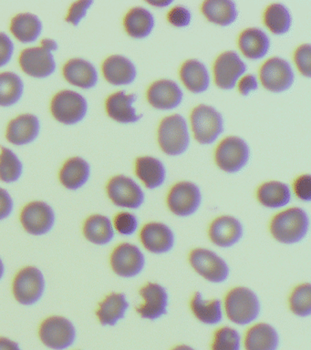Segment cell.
<instances>
[{
	"label": "cell",
	"mask_w": 311,
	"mask_h": 350,
	"mask_svg": "<svg viewBox=\"0 0 311 350\" xmlns=\"http://www.w3.org/2000/svg\"><path fill=\"white\" fill-rule=\"evenodd\" d=\"M310 217L300 207H290L273 216L269 232L277 242L296 245L307 237L310 231Z\"/></svg>",
	"instance_id": "cell-1"
},
{
	"label": "cell",
	"mask_w": 311,
	"mask_h": 350,
	"mask_svg": "<svg viewBox=\"0 0 311 350\" xmlns=\"http://www.w3.org/2000/svg\"><path fill=\"white\" fill-rule=\"evenodd\" d=\"M224 309L232 323L244 327L253 324L260 316V299L252 289L236 286L226 295Z\"/></svg>",
	"instance_id": "cell-2"
},
{
	"label": "cell",
	"mask_w": 311,
	"mask_h": 350,
	"mask_svg": "<svg viewBox=\"0 0 311 350\" xmlns=\"http://www.w3.org/2000/svg\"><path fill=\"white\" fill-rule=\"evenodd\" d=\"M158 142L166 154H182L190 144L187 120L177 113L163 118L158 128Z\"/></svg>",
	"instance_id": "cell-3"
},
{
	"label": "cell",
	"mask_w": 311,
	"mask_h": 350,
	"mask_svg": "<svg viewBox=\"0 0 311 350\" xmlns=\"http://www.w3.org/2000/svg\"><path fill=\"white\" fill-rule=\"evenodd\" d=\"M191 267L206 281L222 284L230 275V267L215 252L204 247L193 249L188 256Z\"/></svg>",
	"instance_id": "cell-4"
},
{
	"label": "cell",
	"mask_w": 311,
	"mask_h": 350,
	"mask_svg": "<svg viewBox=\"0 0 311 350\" xmlns=\"http://www.w3.org/2000/svg\"><path fill=\"white\" fill-rule=\"evenodd\" d=\"M193 136L201 144H211L224 131L222 114L214 107L200 104L191 112Z\"/></svg>",
	"instance_id": "cell-5"
},
{
	"label": "cell",
	"mask_w": 311,
	"mask_h": 350,
	"mask_svg": "<svg viewBox=\"0 0 311 350\" xmlns=\"http://www.w3.org/2000/svg\"><path fill=\"white\" fill-rule=\"evenodd\" d=\"M249 156V146L244 139L237 136H228L217 145L215 161L222 171L236 174L247 165Z\"/></svg>",
	"instance_id": "cell-6"
},
{
	"label": "cell",
	"mask_w": 311,
	"mask_h": 350,
	"mask_svg": "<svg viewBox=\"0 0 311 350\" xmlns=\"http://www.w3.org/2000/svg\"><path fill=\"white\" fill-rule=\"evenodd\" d=\"M39 336L43 345L53 350H65L76 340V328L64 317H51L40 325Z\"/></svg>",
	"instance_id": "cell-7"
},
{
	"label": "cell",
	"mask_w": 311,
	"mask_h": 350,
	"mask_svg": "<svg viewBox=\"0 0 311 350\" xmlns=\"http://www.w3.org/2000/svg\"><path fill=\"white\" fill-rule=\"evenodd\" d=\"M53 117L64 124L72 125L80 122L88 111L86 98L73 90H62L57 93L51 104Z\"/></svg>",
	"instance_id": "cell-8"
},
{
	"label": "cell",
	"mask_w": 311,
	"mask_h": 350,
	"mask_svg": "<svg viewBox=\"0 0 311 350\" xmlns=\"http://www.w3.org/2000/svg\"><path fill=\"white\" fill-rule=\"evenodd\" d=\"M166 202L174 215L188 217L195 215L202 204L200 188L187 180L177 183L168 191Z\"/></svg>",
	"instance_id": "cell-9"
},
{
	"label": "cell",
	"mask_w": 311,
	"mask_h": 350,
	"mask_svg": "<svg viewBox=\"0 0 311 350\" xmlns=\"http://www.w3.org/2000/svg\"><path fill=\"white\" fill-rule=\"evenodd\" d=\"M45 289L44 276L34 267L21 269L13 281V294L21 305L31 306L42 297Z\"/></svg>",
	"instance_id": "cell-10"
},
{
	"label": "cell",
	"mask_w": 311,
	"mask_h": 350,
	"mask_svg": "<svg viewBox=\"0 0 311 350\" xmlns=\"http://www.w3.org/2000/svg\"><path fill=\"white\" fill-rule=\"evenodd\" d=\"M146 259L137 245L122 243L111 254V267L117 275L133 278L140 275L146 267Z\"/></svg>",
	"instance_id": "cell-11"
},
{
	"label": "cell",
	"mask_w": 311,
	"mask_h": 350,
	"mask_svg": "<svg viewBox=\"0 0 311 350\" xmlns=\"http://www.w3.org/2000/svg\"><path fill=\"white\" fill-rule=\"evenodd\" d=\"M106 189L109 198L119 207L138 209L146 200V193L141 186L125 175L111 178Z\"/></svg>",
	"instance_id": "cell-12"
},
{
	"label": "cell",
	"mask_w": 311,
	"mask_h": 350,
	"mask_svg": "<svg viewBox=\"0 0 311 350\" xmlns=\"http://www.w3.org/2000/svg\"><path fill=\"white\" fill-rule=\"evenodd\" d=\"M262 85L273 92H285L293 84L295 74L290 63L280 57H272L259 70Z\"/></svg>",
	"instance_id": "cell-13"
},
{
	"label": "cell",
	"mask_w": 311,
	"mask_h": 350,
	"mask_svg": "<svg viewBox=\"0 0 311 350\" xmlns=\"http://www.w3.org/2000/svg\"><path fill=\"white\" fill-rule=\"evenodd\" d=\"M143 303L136 308L143 319L157 321L167 314L169 295L167 290L161 284L150 282L139 291Z\"/></svg>",
	"instance_id": "cell-14"
},
{
	"label": "cell",
	"mask_w": 311,
	"mask_h": 350,
	"mask_svg": "<svg viewBox=\"0 0 311 350\" xmlns=\"http://www.w3.org/2000/svg\"><path fill=\"white\" fill-rule=\"evenodd\" d=\"M247 66L234 51L221 53L214 63L215 84L221 89L231 90L236 86L240 77L247 71Z\"/></svg>",
	"instance_id": "cell-15"
},
{
	"label": "cell",
	"mask_w": 311,
	"mask_h": 350,
	"mask_svg": "<svg viewBox=\"0 0 311 350\" xmlns=\"http://www.w3.org/2000/svg\"><path fill=\"white\" fill-rule=\"evenodd\" d=\"M140 241L149 253L165 254L173 250L176 235L167 224L160 221H150L141 229Z\"/></svg>",
	"instance_id": "cell-16"
},
{
	"label": "cell",
	"mask_w": 311,
	"mask_h": 350,
	"mask_svg": "<svg viewBox=\"0 0 311 350\" xmlns=\"http://www.w3.org/2000/svg\"><path fill=\"white\" fill-rule=\"evenodd\" d=\"M244 235L241 221L232 215H221L212 221L208 237L212 243L220 248H231L240 242Z\"/></svg>",
	"instance_id": "cell-17"
},
{
	"label": "cell",
	"mask_w": 311,
	"mask_h": 350,
	"mask_svg": "<svg viewBox=\"0 0 311 350\" xmlns=\"http://www.w3.org/2000/svg\"><path fill=\"white\" fill-rule=\"evenodd\" d=\"M21 224L29 234L43 235L53 229L55 215L50 205L44 202H32L23 208Z\"/></svg>",
	"instance_id": "cell-18"
},
{
	"label": "cell",
	"mask_w": 311,
	"mask_h": 350,
	"mask_svg": "<svg viewBox=\"0 0 311 350\" xmlns=\"http://www.w3.org/2000/svg\"><path fill=\"white\" fill-rule=\"evenodd\" d=\"M20 65L24 72L34 78H46L56 70L53 53L43 46L26 49L21 52Z\"/></svg>",
	"instance_id": "cell-19"
},
{
	"label": "cell",
	"mask_w": 311,
	"mask_h": 350,
	"mask_svg": "<svg viewBox=\"0 0 311 350\" xmlns=\"http://www.w3.org/2000/svg\"><path fill=\"white\" fill-rule=\"evenodd\" d=\"M184 93L179 85L172 79L152 82L147 90V100L158 109H173L182 103Z\"/></svg>",
	"instance_id": "cell-20"
},
{
	"label": "cell",
	"mask_w": 311,
	"mask_h": 350,
	"mask_svg": "<svg viewBox=\"0 0 311 350\" xmlns=\"http://www.w3.org/2000/svg\"><path fill=\"white\" fill-rule=\"evenodd\" d=\"M280 346V336L277 328L265 322L251 325L243 338L245 350H278Z\"/></svg>",
	"instance_id": "cell-21"
},
{
	"label": "cell",
	"mask_w": 311,
	"mask_h": 350,
	"mask_svg": "<svg viewBox=\"0 0 311 350\" xmlns=\"http://www.w3.org/2000/svg\"><path fill=\"white\" fill-rule=\"evenodd\" d=\"M137 100L135 93L127 94L125 92H118L109 96L106 100V111L111 119L121 123L137 122L143 118L138 114L133 103Z\"/></svg>",
	"instance_id": "cell-22"
},
{
	"label": "cell",
	"mask_w": 311,
	"mask_h": 350,
	"mask_svg": "<svg viewBox=\"0 0 311 350\" xmlns=\"http://www.w3.org/2000/svg\"><path fill=\"white\" fill-rule=\"evenodd\" d=\"M103 73L109 83L119 86L135 81L137 70L132 60L128 57L122 55H113L103 62Z\"/></svg>",
	"instance_id": "cell-23"
},
{
	"label": "cell",
	"mask_w": 311,
	"mask_h": 350,
	"mask_svg": "<svg viewBox=\"0 0 311 350\" xmlns=\"http://www.w3.org/2000/svg\"><path fill=\"white\" fill-rule=\"evenodd\" d=\"M40 128V120L35 115H20L8 125L7 139L18 146L31 144L39 135Z\"/></svg>",
	"instance_id": "cell-24"
},
{
	"label": "cell",
	"mask_w": 311,
	"mask_h": 350,
	"mask_svg": "<svg viewBox=\"0 0 311 350\" xmlns=\"http://www.w3.org/2000/svg\"><path fill=\"white\" fill-rule=\"evenodd\" d=\"M129 308L126 295L122 293H111L100 303L96 311L98 319L100 325L114 327L124 319Z\"/></svg>",
	"instance_id": "cell-25"
},
{
	"label": "cell",
	"mask_w": 311,
	"mask_h": 350,
	"mask_svg": "<svg viewBox=\"0 0 311 350\" xmlns=\"http://www.w3.org/2000/svg\"><path fill=\"white\" fill-rule=\"evenodd\" d=\"M239 46L248 59H262L269 51V37L259 27H248L240 33Z\"/></svg>",
	"instance_id": "cell-26"
},
{
	"label": "cell",
	"mask_w": 311,
	"mask_h": 350,
	"mask_svg": "<svg viewBox=\"0 0 311 350\" xmlns=\"http://www.w3.org/2000/svg\"><path fill=\"white\" fill-rule=\"evenodd\" d=\"M64 75L70 84L83 89H91L98 82L96 68L83 59L69 60L64 65Z\"/></svg>",
	"instance_id": "cell-27"
},
{
	"label": "cell",
	"mask_w": 311,
	"mask_h": 350,
	"mask_svg": "<svg viewBox=\"0 0 311 350\" xmlns=\"http://www.w3.org/2000/svg\"><path fill=\"white\" fill-rule=\"evenodd\" d=\"M259 204L269 209L286 206L291 201V189L280 180H269L262 183L256 191Z\"/></svg>",
	"instance_id": "cell-28"
},
{
	"label": "cell",
	"mask_w": 311,
	"mask_h": 350,
	"mask_svg": "<svg viewBox=\"0 0 311 350\" xmlns=\"http://www.w3.org/2000/svg\"><path fill=\"white\" fill-rule=\"evenodd\" d=\"M135 174L150 190L159 188L166 179L165 164L152 156H141L136 160Z\"/></svg>",
	"instance_id": "cell-29"
},
{
	"label": "cell",
	"mask_w": 311,
	"mask_h": 350,
	"mask_svg": "<svg viewBox=\"0 0 311 350\" xmlns=\"http://www.w3.org/2000/svg\"><path fill=\"white\" fill-rule=\"evenodd\" d=\"M191 311L202 324L215 325L223 320V305L219 299L207 300L201 292H195L190 301Z\"/></svg>",
	"instance_id": "cell-30"
},
{
	"label": "cell",
	"mask_w": 311,
	"mask_h": 350,
	"mask_svg": "<svg viewBox=\"0 0 311 350\" xmlns=\"http://www.w3.org/2000/svg\"><path fill=\"white\" fill-rule=\"evenodd\" d=\"M180 77L185 86L193 93L206 92L209 88V71L200 60L190 59L182 63Z\"/></svg>",
	"instance_id": "cell-31"
},
{
	"label": "cell",
	"mask_w": 311,
	"mask_h": 350,
	"mask_svg": "<svg viewBox=\"0 0 311 350\" xmlns=\"http://www.w3.org/2000/svg\"><path fill=\"white\" fill-rule=\"evenodd\" d=\"M91 168L85 160L80 157L69 159L59 172L62 185L70 190H77L88 182Z\"/></svg>",
	"instance_id": "cell-32"
},
{
	"label": "cell",
	"mask_w": 311,
	"mask_h": 350,
	"mask_svg": "<svg viewBox=\"0 0 311 350\" xmlns=\"http://www.w3.org/2000/svg\"><path fill=\"white\" fill-rule=\"evenodd\" d=\"M125 30L131 37L143 38L151 34L154 27V18L149 10L143 7L131 8L124 19Z\"/></svg>",
	"instance_id": "cell-33"
},
{
	"label": "cell",
	"mask_w": 311,
	"mask_h": 350,
	"mask_svg": "<svg viewBox=\"0 0 311 350\" xmlns=\"http://www.w3.org/2000/svg\"><path fill=\"white\" fill-rule=\"evenodd\" d=\"M201 10L209 21L221 26L233 23L239 16L236 3L231 0H206Z\"/></svg>",
	"instance_id": "cell-34"
},
{
	"label": "cell",
	"mask_w": 311,
	"mask_h": 350,
	"mask_svg": "<svg viewBox=\"0 0 311 350\" xmlns=\"http://www.w3.org/2000/svg\"><path fill=\"white\" fill-rule=\"evenodd\" d=\"M83 234L87 240L98 245L111 243L116 234L110 218L102 215H92L87 219L84 223Z\"/></svg>",
	"instance_id": "cell-35"
},
{
	"label": "cell",
	"mask_w": 311,
	"mask_h": 350,
	"mask_svg": "<svg viewBox=\"0 0 311 350\" xmlns=\"http://www.w3.org/2000/svg\"><path fill=\"white\" fill-rule=\"evenodd\" d=\"M10 30L21 42H34L42 31V23L34 14L21 13L12 18Z\"/></svg>",
	"instance_id": "cell-36"
},
{
	"label": "cell",
	"mask_w": 311,
	"mask_h": 350,
	"mask_svg": "<svg viewBox=\"0 0 311 350\" xmlns=\"http://www.w3.org/2000/svg\"><path fill=\"white\" fill-rule=\"evenodd\" d=\"M264 23L275 34H285L290 29L292 16L290 11L281 3H273L265 10Z\"/></svg>",
	"instance_id": "cell-37"
},
{
	"label": "cell",
	"mask_w": 311,
	"mask_h": 350,
	"mask_svg": "<svg viewBox=\"0 0 311 350\" xmlns=\"http://www.w3.org/2000/svg\"><path fill=\"white\" fill-rule=\"evenodd\" d=\"M24 84L14 72L0 73V106L14 105L23 97Z\"/></svg>",
	"instance_id": "cell-38"
},
{
	"label": "cell",
	"mask_w": 311,
	"mask_h": 350,
	"mask_svg": "<svg viewBox=\"0 0 311 350\" xmlns=\"http://www.w3.org/2000/svg\"><path fill=\"white\" fill-rule=\"evenodd\" d=\"M23 165L18 156L9 148L1 147L0 152V180L4 183H14L20 179Z\"/></svg>",
	"instance_id": "cell-39"
},
{
	"label": "cell",
	"mask_w": 311,
	"mask_h": 350,
	"mask_svg": "<svg viewBox=\"0 0 311 350\" xmlns=\"http://www.w3.org/2000/svg\"><path fill=\"white\" fill-rule=\"evenodd\" d=\"M289 309L295 316L308 317L311 314V284L303 283L295 287L288 298Z\"/></svg>",
	"instance_id": "cell-40"
},
{
	"label": "cell",
	"mask_w": 311,
	"mask_h": 350,
	"mask_svg": "<svg viewBox=\"0 0 311 350\" xmlns=\"http://www.w3.org/2000/svg\"><path fill=\"white\" fill-rule=\"evenodd\" d=\"M243 338L236 328L224 325L215 331L213 335L211 350H242Z\"/></svg>",
	"instance_id": "cell-41"
},
{
	"label": "cell",
	"mask_w": 311,
	"mask_h": 350,
	"mask_svg": "<svg viewBox=\"0 0 311 350\" xmlns=\"http://www.w3.org/2000/svg\"><path fill=\"white\" fill-rule=\"evenodd\" d=\"M113 228L120 234L124 237H131L137 232L139 221L137 216L129 212L117 213L113 221Z\"/></svg>",
	"instance_id": "cell-42"
},
{
	"label": "cell",
	"mask_w": 311,
	"mask_h": 350,
	"mask_svg": "<svg viewBox=\"0 0 311 350\" xmlns=\"http://www.w3.org/2000/svg\"><path fill=\"white\" fill-rule=\"evenodd\" d=\"M294 60L299 72L308 78L311 76V46L310 44H302L297 46L294 53Z\"/></svg>",
	"instance_id": "cell-43"
},
{
	"label": "cell",
	"mask_w": 311,
	"mask_h": 350,
	"mask_svg": "<svg viewBox=\"0 0 311 350\" xmlns=\"http://www.w3.org/2000/svg\"><path fill=\"white\" fill-rule=\"evenodd\" d=\"M169 23L174 26L182 27L190 24L192 15L190 10L182 5H177L172 8L167 14Z\"/></svg>",
	"instance_id": "cell-44"
},
{
	"label": "cell",
	"mask_w": 311,
	"mask_h": 350,
	"mask_svg": "<svg viewBox=\"0 0 311 350\" xmlns=\"http://www.w3.org/2000/svg\"><path fill=\"white\" fill-rule=\"evenodd\" d=\"M94 4V1L91 0H85V1H78L73 3L72 7L70 8L69 12L66 16V21L72 24L73 26H78L81 19L86 16L87 11Z\"/></svg>",
	"instance_id": "cell-45"
},
{
	"label": "cell",
	"mask_w": 311,
	"mask_h": 350,
	"mask_svg": "<svg viewBox=\"0 0 311 350\" xmlns=\"http://www.w3.org/2000/svg\"><path fill=\"white\" fill-rule=\"evenodd\" d=\"M294 193L303 202L311 201L310 174H302L297 177L293 183Z\"/></svg>",
	"instance_id": "cell-46"
},
{
	"label": "cell",
	"mask_w": 311,
	"mask_h": 350,
	"mask_svg": "<svg viewBox=\"0 0 311 350\" xmlns=\"http://www.w3.org/2000/svg\"><path fill=\"white\" fill-rule=\"evenodd\" d=\"M14 52V44L7 34L0 32V67L7 65Z\"/></svg>",
	"instance_id": "cell-47"
},
{
	"label": "cell",
	"mask_w": 311,
	"mask_h": 350,
	"mask_svg": "<svg viewBox=\"0 0 311 350\" xmlns=\"http://www.w3.org/2000/svg\"><path fill=\"white\" fill-rule=\"evenodd\" d=\"M13 210V200L5 189L0 188V221L9 217Z\"/></svg>",
	"instance_id": "cell-48"
},
{
	"label": "cell",
	"mask_w": 311,
	"mask_h": 350,
	"mask_svg": "<svg viewBox=\"0 0 311 350\" xmlns=\"http://www.w3.org/2000/svg\"><path fill=\"white\" fill-rule=\"evenodd\" d=\"M258 82L256 76L252 75V74H247V75L243 77V78L240 79L239 92L241 93L242 95L247 96L249 94L252 90L258 89Z\"/></svg>",
	"instance_id": "cell-49"
},
{
	"label": "cell",
	"mask_w": 311,
	"mask_h": 350,
	"mask_svg": "<svg viewBox=\"0 0 311 350\" xmlns=\"http://www.w3.org/2000/svg\"><path fill=\"white\" fill-rule=\"evenodd\" d=\"M0 350H23L20 345L12 339L0 336Z\"/></svg>",
	"instance_id": "cell-50"
},
{
	"label": "cell",
	"mask_w": 311,
	"mask_h": 350,
	"mask_svg": "<svg viewBox=\"0 0 311 350\" xmlns=\"http://www.w3.org/2000/svg\"><path fill=\"white\" fill-rule=\"evenodd\" d=\"M42 46H43V48L47 49L48 51H54L58 49V44L56 43V41L50 40V38H46V40H43L42 41Z\"/></svg>",
	"instance_id": "cell-51"
},
{
	"label": "cell",
	"mask_w": 311,
	"mask_h": 350,
	"mask_svg": "<svg viewBox=\"0 0 311 350\" xmlns=\"http://www.w3.org/2000/svg\"><path fill=\"white\" fill-rule=\"evenodd\" d=\"M149 4L155 5V7H166L173 3V0H150Z\"/></svg>",
	"instance_id": "cell-52"
},
{
	"label": "cell",
	"mask_w": 311,
	"mask_h": 350,
	"mask_svg": "<svg viewBox=\"0 0 311 350\" xmlns=\"http://www.w3.org/2000/svg\"><path fill=\"white\" fill-rule=\"evenodd\" d=\"M171 350H198L192 346L187 344H179L174 346Z\"/></svg>",
	"instance_id": "cell-53"
},
{
	"label": "cell",
	"mask_w": 311,
	"mask_h": 350,
	"mask_svg": "<svg viewBox=\"0 0 311 350\" xmlns=\"http://www.w3.org/2000/svg\"><path fill=\"white\" fill-rule=\"evenodd\" d=\"M4 275V265L3 262H2L1 258H0V280H1V278H3Z\"/></svg>",
	"instance_id": "cell-54"
}]
</instances>
